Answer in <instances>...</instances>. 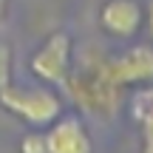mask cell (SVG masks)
I'll return each mask as SVG.
<instances>
[{"instance_id": "6da1fadb", "label": "cell", "mask_w": 153, "mask_h": 153, "mask_svg": "<svg viewBox=\"0 0 153 153\" xmlns=\"http://www.w3.org/2000/svg\"><path fill=\"white\" fill-rule=\"evenodd\" d=\"M0 105L9 114L20 116L31 128H48L62 114V102L51 85H17L14 79L0 91Z\"/></svg>"}, {"instance_id": "7a4b0ae2", "label": "cell", "mask_w": 153, "mask_h": 153, "mask_svg": "<svg viewBox=\"0 0 153 153\" xmlns=\"http://www.w3.org/2000/svg\"><path fill=\"white\" fill-rule=\"evenodd\" d=\"M28 68L43 85H65L74 71V40L68 31H51L43 43L34 48Z\"/></svg>"}, {"instance_id": "3957f363", "label": "cell", "mask_w": 153, "mask_h": 153, "mask_svg": "<svg viewBox=\"0 0 153 153\" xmlns=\"http://www.w3.org/2000/svg\"><path fill=\"white\" fill-rule=\"evenodd\" d=\"M97 71L105 76L114 88H128V85H142L153 82V45H131L128 51L116 57H102L94 62Z\"/></svg>"}, {"instance_id": "277c9868", "label": "cell", "mask_w": 153, "mask_h": 153, "mask_svg": "<svg viewBox=\"0 0 153 153\" xmlns=\"http://www.w3.org/2000/svg\"><path fill=\"white\" fill-rule=\"evenodd\" d=\"M65 85L74 91L76 102H82L88 111H97V114H111V111L119 105V88L111 85V82L97 71V65H94V62H91L88 68H82L79 74L71 71V76H68Z\"/></svg>"}, {"instance_id": "5b68a950", "label": "cell", "mask_w": 153, "mask_h": 153, "mask_svg": "<svg viewBox=\"0 0 153 153\" xmlns=\"http://www.w3.org/2000/svg\"><path fill=\"white\" fill-rule=\"evenodd\" d=\"M45 153H94V142L85 122L74 114H60L43 131Z\"/></svg>"}, {"instance_id": "8992f818", "label": "cell", "mask_w": 153, "mask_h": 153, "mask_svg": "<svg viewBox=\"0 0 153 153\" xmlns=\"http://www.w3.org/2000/svg\"><path fill=\"white\" fill-rule=\"evenodd\" d=\"M145 11L136 0H105L99 9V26L105 34L119 40H131L142 28Z\"/></svg>"}, {"instance_id": "52a82bcc", "label": "cell", "mask_w": 153, "mask_h": 153, "mask_svg": "<svg viewBox=\"0 0 153 153\" xmlns=\"http://www.w3.org/2000/svg\"><path fill=\"white\" fill-rule=\"evenodd\" d=\"M131 114L139 125L142 153H153V85L136 91V97L131 99Z\"/></svg>"}, {"instance_id": "ba28073f", "label": "cell", "mask_w": 153, "mask_h": 153, "mask_svg": "<svg viewBox=\"0 0 153 153\" xmlns=\"http://www.w3.org/2000/svg\"><path fill=\"white\" fill-rule=\"evenodd\" d=\"M11 74H14V54H11V45L0 40V91L11 82Z\"/></svg>"}, {"instance_id": "9c48e42d", "label": "cell", "mask_w": 153, "mask_h": 153, "mask_svg": "<svg viewBox=\"0 0 153 153\" xmlns=\"http://www.w3.org/2000/svg\"><path fill=\"white\" fill-rule=\"evenodd\" d=\"M20 153H45V139H43V131H28L26 136L20 139Z\"/></svg>"}, {"instance_id": "30bf717a", "label": "cell", "mask_w": 153, "mask_h": 153, "mask_svg": "<svg viewBox=\"0 0 153 153\" xmlns=\"http://www.w3.org/2000/svg\"><path fill=\"white\" fill-rule=\"evenodd\" d=\"M6 9H9V0H0V23H3V17H6Z\"/></svg>"}]
</instances>
